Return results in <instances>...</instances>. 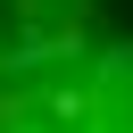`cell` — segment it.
I'll list each match as a JSON object with an SVG mask.
<instances>
[{"mask_svg": "<svg viewBox=\"0 0 133 133\" xmlns=\"http://www.w3.org/2000/svg\"><path fill=\"white\" fill-rule=\"evenodd\" d=\"M0 133H133V0H0Z\"/></svg>", "mask_w": 133, "mask_h": 133, "instance_id": "1", "label": "cell"}]
</instances>
